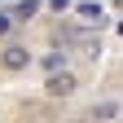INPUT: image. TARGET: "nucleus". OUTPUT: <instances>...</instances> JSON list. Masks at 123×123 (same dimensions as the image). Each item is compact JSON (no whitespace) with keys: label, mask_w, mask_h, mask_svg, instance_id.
Returning a JSON list of instances; mask_svg holds the SVG:
<instances>
[{"label":"nucleus","mask_w":123,"mask_h":123,"mask_svg":"<svg viewBox=\"0 0 123 123\" xmlns=\"http://www.w3.org/2000/svg\"><path fill=\"white\" fill-rule=\"evenodd\" d=\"M119 35H123V22H119Z\"/></svg>","instance_id":"9"},{"label":"nucleus","mask_w":123,"mask_h":123,"mask_svg":"<svg viewBox=\"0 0 123 123\" xmlns=\"http://www.w3.org/2000/svg\"><path fill=\"white\" fill-rule=\"evenodd\" d=\"M75 13H79L84 22H105V9H101V0H79V5H75Z\"/></svg>","instance_id":"3"},{"label":"nucleus","mask_w":123,"mask_h":123,"mask_svg":"<svg viewBox=\"0 0 123 123\" xmlns=\"http://www.w3.org/2000/svg\"><path fill=\"white\" fill-rule=\"evenodd\" d=\"M49 5H53V9H70V0H49Z\"/></svg>","instance_id":"8"},{"label":"nucleus","mask_w":123,"mask_h":123,"mask_svg":"<svg viewBox=\"0 0 123 123\" xmlns=\"http://www.w3.org/2000/svg\"><path fill=\"white\" fill-rule=\"evenodd\" d=\"M5 31H13V13H0V35Z\"/></svg>","instance_id":"7"},{"label":"nucleus","mask_w":123,"mask_h":123,"mask_svg":"<svg viewBox=\"0 0 123 123\" xmlns=\"http://www.w3.org/2000/svg\"><path fill=\"white\" fill-rule=\"evenodd\" d=\"M40 66H44V75L66 70V53H62V49H57V53H44V57H40Z\"/></svg>","instance_id":"5"},{"label":"nucleus","mask_w":123,"mask_h":123,"mask_svg":"<svg viewBox=\"0 0 123 123\" xmlns=\"http://www.w3.org/2000/svg\"><path fill=\"white\" fill-rule=\"evenodd\" d=\"M0 66H5V70H26L31 66V53L22 49V44H9V49L0 53Z\"/></svg>","instance_id":"2"},{"label":"nucleus","mask_w":123,"mask_h":123,"mask_svg":"<svg viewBox=\"0 0 123 123\" xmlns=\"http://www.w3.org/2000/svg\"><path fill=\"white\" fill-rule=\"evenodd\" d=\"M44 92H49V97H70V92H75V75L70 70L49 75V79H44Z\"/></svg>","instance_id":"1"},{"label":"nucleus","mask_w":123,"mask_h":123,"mask_svg":"<svg viewBox=\"0 0 123 123\" xmlns=\"http://www.w3.org/2000/svg\"><path fill=\"white\" fill-rule=\"evenodd\" d=\"M110 119H119V101H97L88 110V123H110Z\"/></svg>","instance_id":"4"},{"label":"nucleus","mask_w":123,"mask_h":123,"mask_svg":"<svg viewBox=\"0 0 123 123\" xmlns=\"http://www.w3.org/2000/svg\"><path fill=\"white\" fill-rule=\"evenodd\" d=\"M9 13H13V22H26V18H35V13H40V0H22V5H13Z\"/></svg>","instance_id":"6"}]
</instances>
